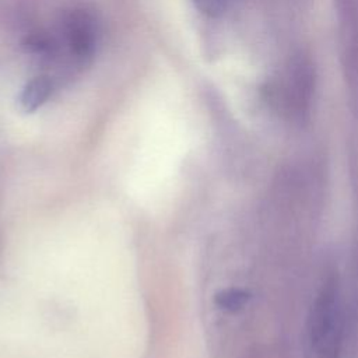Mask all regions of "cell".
Here are the masks:
<instances>
[{
  "label": "cell",
  "mask_w": 358,
  "mask_h": 358,
  "mask_svg": "<svg viewBox=\"0 0 358 358\" xmlns=\"http://www.w3.org/2000/svg\"><path fill=\"white\" fill-rule=\"evenodd\" d=\"M66 36L71 52L77 57H88L95 48V29L91 20L83 14H74L67 24Z\"/></svg>",
  "instance_id": "3"
},
{
  "label": "cell",
  "mask_w": 358,
  "mask_h": 358,
  "mask_svg": "<svg viewBox=\"0 0 358 358\" xmlns=\"http://www.w3.org/2000/svg\"><path fill=\"white\" fill-rule=\"evenodd\" d=\"M315 67L306 56H294L274 83L270 98L281 113L291 119L308 115L315 94Z\"/></svg>",
  "instance_id": "2"
},
{
  "label": "cell",
  "mask_w": 358,
  "mask_h": 358,
  "mask_svg": "<svg viewBox=\"0 0 358 358\" xmlns=\"http://www.w3.org/2000/svg\"><path fill=\"white\" fill-rule=\"evenodd\" d=\"M196 7L208 17H218L225 10V0H193Z\"/></svg>",
  "instance_id": "6"
},
{
  "label": "cell",
  "mask_w": 358,
  "mask_h": 358,
  "mask_svg": "<svg viewBox=\"0 0 358 358\" xmlns=\"http://www.w3.org/2000/svg\"><path fill=\"white\" fill-rule=\"evenodd\" d=\"M52 92V80L48 76H36L24 85L20 94V105L24 112L32 113L48 102Z\"/></svg>",
  "instance_id": "4"
},
{
  "label": "cell",
  "mask_w": 358,
  "mask_h": 358,
  "mask_svg": "<svg viewBox=\"0 0 358 358\" xmlns=\"http://www.w3.org/2000/svg\"><path fill=\"white\" fill-rule=\"evenodd\" d=\"M214 301L218 308L228 312L241 310L249 301V294L239 288H227L215 294Z\"/></svg>",
  "instance_id": "5"
},
{
  "label": "cell",
  "mask_w": 358,
  "mask_h": 358,
  "mask_svg": "<svg viewBox=\"0 0 358 358\" xmlns=\"http://www.w3.org/2000/svg\"><path fill=\"white\" fill-rule=\"evenodd\" d=\"M343 313L338 282L329 277L310 306L306 336V358H341Z\"/></svg>",
  "instance_id": "1"
}]
</instances>
